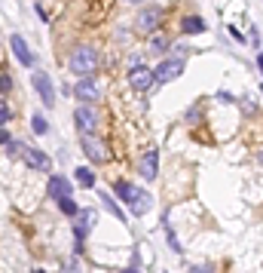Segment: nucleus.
Instances as JSON below:
<instances>
[{
    "instance_id": "1",
    "label": "nucleus",
    "mask_w": 263,
    "mask_h": 273,
    "mask_svg": "<svg viewBox=\"0 0 263 273\" xmlns=\"http://www.w3.org/2000/svg\"><path fill=\"white\" fill-rule=\"evenodd\" d=\"M113 191H116V197L129 206V212L132 215H147L150 212V206H153V200H150V194L144 191V187H135V184H129V181H116L113 184Z\"/></svg>"
},
{
    "instance_id": "2",
    "label": "nucleus",
    "mask_w": 263,
    "mask_h": 273,
    "mask_svg": "<svg viewBox=\"0 0 263 273\" xmlns=\"http://www.w3.org/2000/svg\"><path fill=\"white\" fill-rule=\"evenodd\" d=\"M70 71L80 77V80H92V74L98 71V49L95 46H77L70 52Z\"/></svg>"
},
{
    "instance_id": "3",
    "label": "nucleus",
    "mask_w": 263,
    "mask_h": 273,
    "mask_svg": "<svg viewBox=\"0 0 263 273\" xmlns=\"http://www.w3.org/2000/svg\"><path fill=\"white\" fill-rule=\"evenodd\" d=\"M181 74H184V55H175V58H165V61L156 65L153 80H156V83H172V80H178Z\"/></svg>"
},
{
    "instance_id": "4",
    "label": "nucleus",
    "mask_w": 263,
    "mask_h": 273,
    "mask_svg": "<svg viewBox=\"0 0 263 273\" xmlns=\"http://www.w3.org/2000/svg\"><path fill=\"white\" fill-rule=\"evenodd\" d=\"M98 111L92 108V104H80L77 111H74V123H77V129H80V135H95V129H98Z\"/></svg>"
},
{
    "instance_id": "5",
    "label": "nucleus",
    "mask_w": 263,
    "mask_h": 273,
    "mask_svg": "<svg viewBox=\"0 0 263 273\" xmlns=\"http://www.w3.org/2000/svg\"><path fill=\"white\" fill-rule=\"evenodd\" d=\"M31 83H34L40 101H43L46 108H52V104H55V86H52V77L43 74V71H34V74H31Z\"/></svg>"
},
{
    "instance_id": "6",
    "label": "nucleus",
    "mask_w": 263,
    "mask_h": 273,
    "mask_svg": "<svg viewBox=\"0 0 263 273\" xmlns=\"http://www.w3.org/2000/svg\"><path fill=\"white\" fill-rule=\"evenodd\" d=\"M80 141H83V151H86V157L92 160V163H107V144L98 138V135H80Z\"/></svg>"
},
{
    "instance_id": "7",
    "label": "nucleus",
    "mask_w": 263,
    "mask_h": 273,
    "mask_svg": "<svg viewBox=\"0 0 263 273\" xmlns=\"http://www.w3.org/2000/svg\"><path fill=\"white\" fill-rule=\"evenodd\" d=\"M74 95L80 98V104H92V101H98V98H101V86H98V80H95V77H92V80H77Z\"/></svg>"
},
{
    "instance_id": "8",
    "label": "nucleus",
    "mask_w": 263,
    "mask_h": 273,
    "mask_svg": "<svg viewBox=\"0 0 263 273\" xmlns=\"http://www.w3.org/2000/svg\"><path fill=\"white\" fill-rule=\"evenodd\" d=\"M31 169H37V172H49L52 169V160L43 154V151H37V148H28V144H21V154H18Z\"/></svg>"
},
{
    "instance_id": "9",
    "label": "nucleus",
    "mask_w": 263,
    "mask_h": 273,
    "mask_svg": "<svg viewBox=\"0 0 263 273\" xmlns=\"http://www.w3.org/2000/svg\"><path fill=\"white\" fill-rule=\"evenodd\" d=\"M159 22H162V9L159 6H147V9H141L138 12V31H144V34H153L156 28H159Z\"/></svg>"
},
{
    "instance_id": "10",
    "label": "nucleus",
    "mask_w": 263,
    "mask_h": 273,
    "mask_svg": "<svg viewBox=\"0 0 263 273\" xmlns=\"http://www.w3.org/2000/svg\"><path fill=\"white\" fill-rule=\"evenodd\" d=\"M9 49H12V55H15L25 68H34V52L28 49V43H25L21 34H12V37H9Z\"/></svg>"
},
{
    "instance_id": "11",
    "label": "nucleus",
    "mask_w": 263,
    "mask_h": 273,
    "mask_svg": "<svg viewBox=\"0 0 263 273\" xmlns=\"http://www.w3.org/2000/svg\"><path fill=\"white\" fill-rule=\"evenodd\" d=\"M153 83H156V80H153V71H150V68L141 65V68H132V71H129V86H132V89L144 92V89H150Z\"/></svg>"
},
{
    "instance_id": "12",
    "label": "nucleus",
    "mask_w": 263,
    "mask_h": 273,
    "mask_svg": "<svg viewBox=\"0 0 263 273\" xmlns=\"http://www.w3.org/2000/svg\"><path fill=\"white\" fill-rule=\"evenodd\" d=\"M138 172H141V178L153 181L156 172H159V154H156V151H147V154L141 157V163H138Z\"/></svg>"
},
{
    "instance_id": "13",
    "label": "nucleus",
    "mask_w": 263,
    "mask_h": 273,
    "mask_svg": "<svg viewBox=\"0 0 263 273\" xmlns=\"http://www.w3.org/2000/svg\"><path fill=\"white\" fill-rule=\"evenodd\" d=\"M49 197H52L55 203L67 200V197H70V181H67L64 175H52V178H49Z\"/></svg>"
},
{
    "instance_id": "14",
    "label": "nucleus",
    "mask_w": 263,
    "mask_h": 273,
    "mask_svg": "<svg viewBox=\"0 0 263 273\" xmlns=\"http://www.w3.org/2000/svg\"><path fill=\"white\" fill-rule=\"evenodd\" d=\"M92 224H95V212H92V209H86V212L80 215V221H77V227H74V237H77V246H83V240H86V234L92 230Z\"/></svg>"
},
{
    "instance_id": "15",
    "label": "nucleus",
    "mask_w": 263,
    "mask_h": 273,
    "mask_svg": "<svg viewBox=\"0 0 263 273\" xmlns=\"http://www.w3.org/2000/svg\"><path fill=\"white\" fill-rule=\"evenodd\" d=\"M202 31H205V18H199V15L181 18V34H202Z\"/></svg>"
},
{
    "instance_id": "16",
    "label": "nucleus",
    "mask_w": 263,
    "mask_h": 273,
    "mask_svg": "<svg viewBox=\"0 0 263 273\" xmlns=\"http://www.w3.org/2000/svg\"><path fill=\"white\" fill-rule=\"evenodd\" d=\"M74 178H77V184H80V187H95V172H92V169H86V166H80Z\"/></svg>"
},
{
    "instance_id": "17",
    "label": "nucleus",
    "mask_w": 263,
    "mask_h": 273,
    "mask_svg": "<svg viewBox=\"0 0 263 273\" xmlns=\"http://www.w3.org/2000/svg\"><path fill=\"white\" fill-rule=\"evenodd\" d=\"M165 46H169V37L165 34H153L150 37V52L156 55V52H165Z\"/></svg>"
},
{
    "instance_id": "18",
    "label": "nucleus",
    "mask_w": 263,
    "mask_h": 273,
    "mask_svg": "<svg viewBox=\"0 0 263 273\" xmlns=\"http://www.w3.org/2000/svg\"><path fill=\"white\" fill-rule=\"evenodd\" d=\"M101 203L107 206V212H113V215H116V221H126V215H123V209L116 206V200H113V197H107V194H101Z\"/></svg>"
},
{
    "instance_id": "19",
    "label": "nucleus",
    "mask_w": 263,
    "mask_h": 273,
    "mask_svg": "<svg viewBox=\"0 0 263 273\" xmlns=\"http://www.w3.org/2000/svg\"><path fill=\"white\" fill-rule=\"evenodd\" d=\"M31 129H34L37 135H46V132H49V123H46V117L34 114V117H31Z\"/></svg>"
},
{
    "instance_id": "20",
    "label": "nucleus",
    "mask_w": 263,
    "mask_h": 273,
    "mask_svg": "<svg viewBox=\"0 0 263 273\" xmlns=\"http://www.w3.org/2000/svg\"><path fill=\"white\" fill-rule=\"evenodd\" d=\"M58 209H61L64 215H80V206H77L70 197H67V200H61V203H58Z\"/></svg>"
},
{
    "instance_id": "21",
    "label": "nucleus",
    "mask_w": 263,
    "mask_h": 273,
    "mask_svg": "<svg viewBox=\"0 0 263 273\" xmlns=\"http://www.w3.org/2000/svg\"><path fill=\"white\" fill-rule=\"evenodd\" d=\"M165 234H169V246H172V252H181V243H178V237H175V230H172L169 221H165Z\"/></svg>"
},
{
    "instance_id": "22",
    "label": "nucleus",
    "mask_w": 263,
    "mask_h": 273,
    "mask_svg": "<svg viewBox=\"0 0 263 273\" xmlns=\"http://www.w3.org/2000/svg\"><path fill=\"white\" fill-rule=\"evenodd\" d=\"M9 120H12V111H9V104H6V101H0V129H3Z\"/></svg>"
},
{
    "instance_id": "23",
    "label": "nucleus",
    "mask_w": 263,
    "mask_h": 273,
    "mask_svg": "<svg viewBox=\"0 0 263 273\" xmlns=\"http://www.w3.org/2000/svg\"><path fill=\"white\" fill-rule=\"evenodd\" d=\"M190 273H214V264H196L190 267Z\"/></svg>"
},
{
    "instance_id": "24",
    "label": "nucleus",
    "mask_w": 263,
    "mask_h": 273,
    "mask_svg": "<svg viewBox=\"0 0 263 273\" xmlns=\"http://www.w3.org/2000/svg\"><path fill=\"white\" fill-rule=\"evenodd\" d=\"M9 89H12V80L6 74H0V92H9Z\"/></svg>"
},
{
    "instance_id": "25",
    "label": "nucleus",
    "mask_w": 263,
    "mask_h": 273,
    "mask_svg": "<svg viewBox=\"0 0 263 273\" xmlns=\"http://www.w3.org/2000/svg\"><path fill=\"white\" fill-rule=\"evenodd\" d=\"M251 43H254V49H260V31L257 28H251Z\"/></svg>"
},
{
    "instance_id": "26",
    "label": "nucleus",
    "mask_w": 263,
    "mask_h": 273,
    "mask_svg": "<svg viewBox=\"0 0 263 273\" xmlns=\"http://www.w3.org/2000/svg\"><path fill=\"white\" fill-rule=\"evenodd\" d=\"M9 141H12V138H9V132H6V129H0V144H9Z\"/></svg>"
},
{
    "instance_id": "27",
    "label": "nucleus",
    "mask_w": 263,
    "mask_h": 273,
    "mask_svg": "<svg viewBox=\"0 0 263 273\" xmlns=\"http://www.w3.org/2000/svg\"><path fill=\"white\" fill-rule=\"evenodd\" d=\"M257 68H260V74H263V52H257Z\"/></svg>"
},
{
    "instance_id": "28",
    "label": "nucleus",
    "mask_w": 263,
    "mask_h": 273,
    "mask_svg": "<svg viewBox=\"0 0 263 273\" xmlns=\"http://www.w3.org/2000/svg\"><path fill=\"white\" fill-rule=\"evenodd\" d=\"M67 273H77V264H67Z\"/></svg>"
},
{
    "instance_id": "29",
    "label": "nucleus",
    "mask_w": 263,
    "mask_h": 273,
    "mask_svg": "<svg viewBox=\"0 0 263 273\" xmlns=\"http://www.w3.org/2000/svg\"><path fill=\"white\" fill-rule=\"evenodd\" d=\"M257 160L263 163V148H257Z\"/></svg>"
},
{
    "instance_id": "30",
    "label": "nucleus",
    "mask_w": 263,
    "mask_h": 273,
    "mask_svg": "<svg viewBox=\"0 0 263 273\" xmlns=\"http://www.w3.org/2000/svg\"><path fill=\"white\" fill-rule=\"evenodd\" d=\"M126 273H138V267H132V270H126Z\"/></svg>"
},
{
    "instance_id": "31",
    "label": "nucleus",
    "mask_w": 263,
    "mask_h": 273,
    "mask_svg": "<svg viewBox=\"0 0 263 273\" xmlns=\"http://www.w3.org/2000/svg\"><path fill=\"white\" fill-rule=\"evenodd\" d=\"M31 273H46V270H31Z\"/></svg>"
}]
</instances>
